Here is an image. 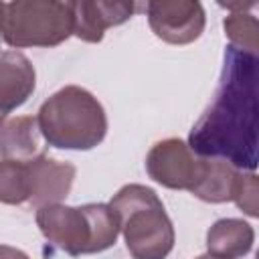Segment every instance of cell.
I'll use <instances>...</instances> for the list:
<instances>
[{
	"label": "cell",
	"mask_w": 259,
	"mask_h": 259,
	"mask_svg": "<svg viewBox=\"0 0 259 259\" xmlns=\"http://www.w3.org/2000/svg\"><path fill=\"white\" fill-rule=\"evenodd\" d=\"M202 156L194 154L184 140L166 138L156 142L146 156V172L148 176L170 190H190L198 170Z\"/></svg>",
	"instance_id": "cell-7"
},
{
	"label": "cell",
	"mask_w": 259,
	"mask_h": 259,
	"mask_svg": "<svg viewBox=\"0 0 259 259\" xmlns=\"http://www.w3.org/2000/svg\"><path fill=\"white\" fill-rule=\"evenodd\" d=\"M36 227L53 247L69 255L105 251L119 235L117 214L103 202H87L81 206L63 202L42 204L36 208Z\"/></svg>",
	"instance_id": "cell-3"
},
{
	"label": "cell",
	"mask_w": 259,
	"mask_h": 259,
	"mask_svg": "<svg viewBox=\"0 0 259 259\" xmlns=\"http://www.w3.org/2000/svg\"><path fill=\"white\" fill-rule=\"evenodd\" d=\"M2 253H6V255H22V257H24V253L14 251V249H0V255H2Z\"/></svg>",
	"instance_id": "cell-20"
},
{
	"label": "cell",
	"mask_w": 259,
	"mask_h": 259,
	"mask_svg": "<svg viewBox=\"0 0 259 259\" xmlns=\"http://www.w3.org/2000/svg\"><path fill=\"white\" fill-rule=\"evenodd\" d=\"M233 202L249 217H259V180L253 170L249 172H239L235 192H233Z\"/></svg>",
	"instance_id": "cell-16"
},
{
	"label": "cell",
	"mask_w": 259,
	"mask_h": 259,
	"mask_svg": "<svg viewBox=\"0 0 259 259\" xmlns=\"http://www.w3.org/2000/svg\"><path fill=\"white\" fill-rule=\"evenodd\" d=\"M36 121L45 142L57 150H93L107 134L101 101L79 85L53 93L40 105Z\"/></svg>",
	"instance_id": "cell-2"
},
{
	"label": "cell",
	"mask_w": 259,
	"mask_h": 259,
	"mask_svg": "<svg viewBox=\"0 0 259 259\" xmlns=\"http://www.w3.org/2000/svg\"><path fill=\"white\" fill-rule=\"evenodd\" d=\"M217 4L231 12H249L257 6V0H217Z\"/></svg>",
	"instance_id": "cell-18"
},
{
	"label": "cell",
	"mask_w": 259,
	"mask_h": 259,
	"mask_svg": "<svg viewBox=\"0 0 259 259\" xmlns=\"http://www.w3.org/2000/svg\"><path fill=\"white\" fill-rule=\"evenodd\" d=\"M0 32L12 49H51L73 34V18L63 0H10Z\"/></svg>",
	"instance_id": "cell-5"
},
{
	"label": "cell",
	"mask_w": 259,
	"mask_h": 259,
	"mask_svg": "<svg viewBox=\"0 0 259 259\" xmlns=\"http://www.w3.org/2000/svg\"><path fill=\"white\" fill-rule=\"evenodd\" d=\"M105 28L119 26L138 14L136 0H93Z\"/></svg>",
	"instance_id": "cell-17"
},
{
	"label": "cell",
	"mask_w": 259,
	"mask_h": 259,
	"mask_svg": "<svg viewBox=\"0 0 259 259\" xmlns=\"http://www.w3.org/2000/svg\"><path fill=\"white\" fill-rule=\"evenodd\" d=\"M4 14H6V4L0 0V28H2V22H4Z\"/></svg>",
	"instance_id": "cell-19"
},
{
	"label": "cell",
	"mask_w": 259,
	"mask_h": 259,
	"mask_svg": "<svg viewBox=\"0 0 259 259\" xmlns=\"http://www.w3.org/2000/svg\"><path fill=\"white\" fill-rule=\"evenodd\" d=\"M239 172L241 170L237 166H233L231 162H227L223 158H204L202 156L198 176L188 192L204 202H210V204L229 202V200H233Z\"/></svg>",
	"instance_id": "cell-11"
},
{
	"label": "cell",
	"mask_w": 259,
	"mask_h": 259,
	"mask_svg": "<svg viewBox=\"0 0 259 259\" xmlns=\"http://www.w3.org/2000/svg\"><path fill=\"white\" fill-rule=\"evenodd\" d=\"M45 138L32 115H16L0 125V156L28 162L45 154Z\"/></svg>",
	"instance_id": "cell-10"
},
{
	"label": "cell",
	"mask_w": 259,
	"mask_h": 259,
	"mask_svg": "<svg viewBox=\"0 0 259 259\" xmlns=\"http://www.w3.org/2000/svg\"><path fill=\"white\" fill-rule=\"evenodd\" d=\"M0 202L24 204L28 202V168L26 162L0 160Z\"/></svg>",
	"instance_id": "cell-13"
},
{
	"label": "cell",
	"mask_w": 259,
	"mask_h": 259,
	"mask_svg": "<svg viewBox=\"0 0 259 259\" xmlns=\"http://www.w3.org/2000/svg\"><path fill=\"white\" fill-rule=\"evenodd\" d=\"M28 168V204L38 208L42 204L63 202L77 174V168L71 162L55 160L49 156H38L26 162Z\"/></svg>",
	"instance_id": "cell-8"
},
{
	"label": "cell",
	"mask_w": 259,
	"mask_h": 259,
	"mask_svg": "<svg viewBox=\"0 0 259 259\" xmlns=\"http://www.w3.org/2000/svg\"><path fill=\"white\" fill-rule=\"evenodd\" d=\"M152 32L168 45H190L204 32L206 14L200 0H148Z\"/></svg>",
	"instance_id": "cell-6"
},
{
	"label": "cell",
	"mask_w": 259,
	"mask_h": 259,
	"mask_svg": "<svg viewBox=\"0 0 259 259\" xmlns=\"http://www.w3.org/2000/svg\"><path fill=\"white\" fill-rule=\"evenodd\" d=\"M190 150L237 168L257 166V57L229 45L212 103L194 123Z\"/></svg>",
	"instance_id": "cell-1"
},
{
	"label": "cell",
	"mask_w": 259,
	"mask_h": 259,
	"mask_svg": "<svg viewBox=\"0 0 259 259\" xmlns=\"http://www.w3.org/2000/svg\"><path fill=\"white\" fill-rule=\"evenodd\" d=\"M119 221V233L125 247L136 259H162L176 241L174 225L150 186L125 184L107 202Z\"/></svg>",
	"instance_id": "cell-4"
},
{
	"label": "cell",
	"mask_w": 259,
	"mask_h": 259,
	"mask_svg": "<svg viewBox=\"0 0 259 259\" xmlns=\"http://www.w3.org/2000/svg\"><path fill=\"white\" fill-rule=\"evenodd\" d=\"M225 36L229 38L231 47L251 53L257 57L259 51V22L249 12H233L223 20Z\"/></svg>",
	"instance_id": "cell-15"
},
{
	"label": "cell",
	"mask_w": 259,
	"mask_h": 259,
	"mask_svg": "<svg viewBox=\"0 0 259 259\" xmlns=\"http://www.w3.org/2000/svg\"><path fill=\"white\" fill-rule=\"evenodd\" d=\"M36 87V71L30 59L18 51L0 55V125L18 109Z\"/></svg>",
	"instance_id": "cell-9"
},
{
	"label": "cell",
	"mask_w": 259,
	"mask_h": 259,
	"mask_svg": "<svg viewBox=\"0 0 259 259\" xmlns=\"http://www.w3.org/2000/svg\"><path fill=\"white\" fill-rule=\"evenodd\" d=\"M69 6L73 18V34L85 42H101L105 26L93 4V0H63Z\"/></svg>",
	"instance_id": "cell-14"
},
{
	"label": "cell",
	"mask_w": 259,
	"mask_h": 259,
	"mask_svg": "<svg viewBox=\"0 0 259 259\" xmlns=\"http://www.w3.org/2000/svg\"><path fill=\"white\" fill-rule=\"evenodd\" d=\"M253 227L243 219H219L206 233V253L217 259H235L251 251Z\"/></svg>",
	"instance_id": "cell-12"
}]
</instances>
